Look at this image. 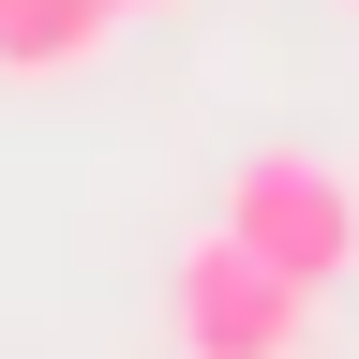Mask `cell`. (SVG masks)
<instances>
[{
	"instance_id": "6da1fadb",
	"label": "cell",
	"mask_w": 359,
	"mask_h": 359,
	"mask_svg": "<svg viewBox=\"0 0 359 359\" xmlns=\"http://www.w3.org/2000/svg\"><path fill=\"white\" fill-rule=\"evenodd\" d=\"M210 224H224V240H255V255L285 269V285H314V299L359 269V180H344L330 150H255L240 180H224Z\"/></svg>"
},
{
	"instance_id": "5b68a950",
	"label": "cell",
	"mask_w": 359,
	"mask_h": 359,
	"mask_svg": "<svg viewBox=\"0 0 359 359\" xmlns=\"http://www.w3.org/2000/svg\"><path fill=\"white\" fill-rule=\"evenodd\" d=\"M344 15H359V0H344Z\"/></svg>"
},
{
	"instance_id": "277c9868",
	"label": "cell",
	"mask_w": 359,
	"mask_h": 359,
	"mask_svg": "<svg viewBox=\"0 0 359 359\" xmlns=\"http://www.w3.org/2000/svg\"><path fill=\"white\" fill-rule=\"evenodd\" d=\"M15 15H30V0H0V30H15Z\"/></svg>"
},
{
	"instance_id": "3957f363",
	"label": "cell",
	"mask_w": 359,
	"mask_h": 359,
	"mask_svg": "<svg viewBox=\"0 0 359 359\" xmlns=\"http://www.w3.org/2000/svg\"><path fill=\"white\" fill-rule=\"evenodd\" d=\"M105 15H165V0H105Z\"/></svg>"
},
{
	"instance_id": "7a4b0ae2",
	"label": "cell",
	"mask_w": 359,
	"mask_h": 359,
	"mask_svg": "<svg viewBox=\"0 0 359 359\" xmlns=\"http://www.w3.org/2000/svg\"><path fill=\"white\" fill-rule=\"evenodd\" d=\"M165 330H180V359H299V330H314V285H285L255 240H180V285H165Z\"/></svg>"
}]
</instances>
